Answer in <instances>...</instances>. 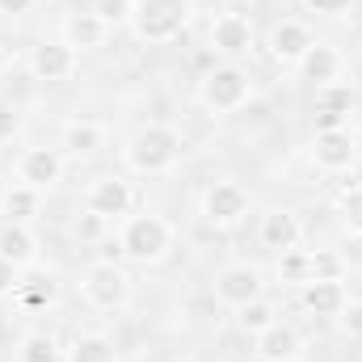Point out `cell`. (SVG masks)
<instances>
[{"instance_id":"8992f818","label":"cell","mask_w":362,"mask_h":362,"mask_svg":"<svg viewBox=\"0 0 362 362\" xmlns=\"http://www.w3.org/2000/svg\"><path fill=\"white\" fill-rule=\"evenodd\" d=\"M85 211L105 219V223H122L135 211V185L127 173H101L85 189Z\"/></svg>"},{"instance_id":"30bf717a","label":"cell","mask_w":362,"mask_h":362,"mask_svg":"<svg viewBox=\"0 0 362 362\" xmlns=\"http://www.w3.org/2000/svg\"><path fill=\"white\" fill-rule=\"evenodd\" d=\"M202 215L211 228H240L245 215H249V194L245 185L236 181H215L206 194H202Z\"/></svg>"},{"instance_id":"5bb4252c","label":"cell","mask_w":362,"mask_h":362,"mask_svg":"<svg viewBox=\"0 0 362 362\" xmlns=\"http://www.w3.org/2000/svg\"><path fill=\"white\" fill-rule=\"evenodd\" d=\"M253 354L262 362H299L303 358V337H299L295 325L274 320L270 329H262V333L253 337Z\"/></svg>"},{"instance_id":"83f0119b","label":"cell","mask_w":362,"mask_h":362,"mask_svg":"<svg viewBox=\"0 0 362 362\" xmlns=\"http://www.w3.org/2000/svg\"><path fill=\"white\" fill-rule=\"evenodd\" d=\"M337 215H341L346 232L362 240V181H358V185H346V189H341V198H337Z\"/></svg>"},{"instance_id":"ba28073f","label":"cell","mask_w":362,"mask_h":362,"mask_svg":"<svg viewBox=\"0 0 362 362\" xmlns=\"http://www.w3.org/2000/svg\"><path fill=\"white\" fill-rule=\"evenodd\" d=\"M211 51L215 55H223V64H240L245 55H253V47H257V30H253V21L245 17V13H219L215 21H211Z\"/></svg>"},{"instance_id":"603a6c76","label":"cell","mask_w":362,"mask_h":362,"mask_svg":"<svg viewBox=\"0 0 362 362\" xmlns=\"http://www.w3.org/2000/svg\"><path fill=\"white\" fill-rule=\"evenodd\" d=\"M64 362H118V350H114V341L105 337V333H76L72 337V346L64 350Z\"/></svg>"},{"instance_id":"d6a6232c","label":"cell","mask_w":362,"mask_h":362,"mask_svg":"<svg viewBox=\"0 0 362 362\" xmlns=\"http://www.w3.org/2000/svg\"><path fill=\"white\" fill-rule=\"evenodd\" d=\"M17 286H21V266H13V262L0 257V299L17 295Z\"/></svg>"},{"instance_id":"4fadbf2b","label":"cell","mask_w":362,"mask_h":362,"mask_svg":"<svg viewBox=\"0 0 362 362\" xmlns=\"http://www.w3.org/2000/svg\"><path fill=\"white\" fill-rule=\"evenodd\" d=\"M76 59H81V51H72L64 38H42L30 51V76L47 81V85H59V81H68L76 72Z\"/></svg>"},{"instance_id":"484cf974","label":"cell","mask_w":362,"mask_h":362,"mask_svg":"<svg viewBox=\"0 0 362 362\" xmlns=\"http://www.w3.org/2000/svg\"><path fill=\"white\" fill-rule=\"evenodd\" d=\"M236 320H240V329H245L249 337H257L262 329H270L274 320H278V308H274L270 299L262 295V299H253V303H245V308L236 312Z\"/></svg>"},{"instance_id":"d6986e66","label":"cell","mask_w":362,"mask_h":362,"mask_svg":"<svg viewBox=\"0 0 362 362\" xmlns=\"http://www.w3.org/2000/svg\"><path fill=\"white\" fill-rule=\"evenodd\" d=\"M0 257L30 270L38 262V236L30 223H0Z\"/></svg>"},{"instance_id":"836d02e7","label":"cell","mask_w":362,"mask_h":362,"mask_svg":"<svg viewBox=\"0 0 362 362\" xmlns=\"http://www.w3.org/2000/svg\"><path fill=\"white\" fill-rule=\"evenodd\" d=\"M105 228H110V223H105V219H97V215H89V211L76 219V236H81V240H93V236H101Z\"/></svg>"},{"instance_id":"4316f807","label":"cell","mask_w":362,"mask_h":362,"mask_svg":"<svg viewBox=\"0 0 362 362\" xmlns=\"http://www.w3.org/2000/svg\"><path fill=\"white\" fill-rule=\"evenodd\" d=\"M55 295H59L55 278H34V282H25V278H21V286H17V299H21V308H30V312H38V308H51V303H55Z\"/></svg>"},{"instance_id":"6da1fadb","label":"cell","mask_w":362,"mask_h":362,"mask_svg":"<svg viewBox=\"0 0 362 362\" xmlns=\"http://www.w3.org/2000/svg\"><path fill=\"white\" fill-rule=\"evenodd\" d=\"M181 152H185V139H181L177 127H169V122H148V127H139V131L122 144V165H127V173H135V177H160V173H169L181 160Z\"/></svg>"},{"instance_id":"d590c367","label":"cell","mask_w":362,"mask_h":362,"mask_svg":"<svg viewBox=\"0 0 362 362\" xmlns=\"http://www.w3.org/2000/svg\"><path fill=\"white\" fill-rule=\"evenodd\" d=\"M17 127V110H8V105H0V135H8Z\"/></svg>"},{"instance_id":"f1b7e54d","label":"cell","mask_w":362,"mask_h":362,"mask_svg":"<svg viewBox=\"0 0 362 362\" xmlns=\"http://www.w3.org/2000/svg\"><path fill=\"white\" fill-rule=\"evenodd\" d=\"M312 278H341V257L329 249H316L312 253Z\"/></svg>"},{"instance_id":"f546056e","label":"cell","mask_w":362,"mask_h":362,"mask_svg":"<svg viewBox=\"0 0 362 362\" xmlns=\"http://www.w3.org/2000/svg\"><path fill=\"white\" fill-rule=\"evenodd\" d=\"M105 25H118V21H127L131 17V0H97V8H93Z\"/></svg>"},{"instance_id":"3957f363","label":"cell","mask_w":362,"mask_h":362,"mask_svg":"<svg viewBox=\"0 0 362 362\" xmlns=\"http://www.w3.org/2000/svg\"><path fill=\"white\" fill-rule=\"evenodd\" d=\"M194 17V0H131V34L148 47L177 42Z\"/></svg>"},{"instance_id":"9c48e42d","label":"cell","mask_w":362,"mask_h":362,"mask_svg":"<svg viewBox=\"0 0 362 362\" xmlns=\"http://www.w3.org/2000/svg\"><path fill=\"white\" fill-rule=\"evenodd\" d=\"M312 42H316V34H312V25L299 21V17H282V21H274L270 34H266L270 59L278 64V68H299V59L308 55Z\"/></svg>"},{"instance_id":"9a60e30c","label":"cell","mask_w":362,"mask_h":362,"mask_svg":"<svg viewBox=\"0 0 362 362\" xmlns=\"http://www.w3.org/2000/svg\"><path fill=\"white\" fill-rule=\"evenodd\" d=\"M299 81H312L316 89H325V85H337L341 81V72H346V59H341V51L333 47V42H312L308 47V55L299 59Z\"/></svg>"},{"instance_id":"277c9868","label":"cell","mask_w":362,"mask_h":362,"mask_svg":"<svg viewBox=\"0 0 362 362\" xmlns=\"http://www.w3.org/2000/svg\"><path fill=\"white\" fill-rule=\"evenodd\" d=\"M198 101L211 114H236L253 101V81L240 64H215L202 81H198Z\"/></svg>"},{"instance_id":"cb8c5ba5","label":"cell","mask_w":362,"mask_h":362,"mask_svg":"<svg viewBox=\"0 0 362 362\" xmlns=\"http://www.w3.org/2000/svg\"><path fill=\"white\" fill-rule=\"evenodd\" d=\"M17 362H59V341L47 329H30L17 341Z\"/></svg>"},{"instance_id":"ffe728a7","label":"cell","mask_w":362,"mask_h":362,"mask_svg":"<svg viewBox=\"0 0 362 362\" xmlns=\"http://www.w3.org/2000/svg\"><path fill=\"white\" fill-rule=\"evenodd\" d=\"M101 144H105V131H101L93 118H72V122L64 127V135H59V148H64V156H72V160L93 156Z\"/></svg>"},{"instance_id":"ac0fdd59","label":"cell","mask_w":362,"mask_h":362,"mask_svg":"<svg viewBox=\"0 0 362 362\" xmlns=\"http://www.w3.org/2000/svg\"><path fill=\"white\" fill-rule=\"evenodd\" d=\"M316 131H341L346 127V114L354 110V89L350 85H325L316 89Z\"/></svg>"},{"instance_id":"74e56055","label":"cell","mask_w":362,"mask_h":362,"mask_svg":"<svg viewBox=\"0 0 362 362\" xmlns=\"http://www.w3.org/2000/svg\"><path fill=\"white\" fill-rule=\"evenodd\" d=\"M354 152H358V160H362V131H354Z\"/></svg>"},{"instance_id":"2e32d148","label":"cell","mask_w":362,"mask_h":362,"mask_svg":"<svg viewBox=\"0 0 362 362\" xmlns=\"http://www.w3.org/2000/svg\"><path fill=\"white\" fill-rule=\"evenodd\" d=\"M299 299H303V308H308L312 316L337 320V316H341V308L350 303V291H346V282H341V278H312V282H303V286H299Z\"/></svg>"},{"instance_id":"7a4b0ae2","label":"cell","mask_w":362,"mask_h":362,"mask_svg":"<svg viewBox=\"0 0 362 362\" xmlns=\"http://www.w3.org/2000/svg\"><path fill=\"white\" fill-rule=\"evenodd\" d=\"M173 249V223L156 211H139V215H127L122 228H118V253L131 262V266H156L165 262Z\"/></svg>"},{"instance_id":"52a82bcc","label":"cell","mask_w":362,"mask_h":362,"mask_svg":"<svg viewBox=\"0 0 362 362\" xmlns=\"http://www.w3.org/2000/svg\"><path fill=\"white\" fill-rule=\"evenodd\" d=\"M262 295H266V274L253 262H232V266H223L215 274V299L232 312H240L245 303H253Z\"/></svg>"},{"instance_id":"e575fe53","label":"cell","mask_w":362,"mask_h":362,"mask_svg":"<svg viewBox=\"0 0 362 362\" xmlns=\"http://www.w3.org/2000/svg\"><path fill=\"white\" fill-rule=\"evenodd\" d=\"M34 4H38V0H0V13H4V17H25Z\"/></svg>"},{"instance_id":"8fae6325","label":"cell","mask_w":362,"mask_h":362,"mask_svg":"<svg viewBox=\"0 0 362 362\" xmlns=\"http://www.w3.org/2000/svg\"><path fill=\"white\" fill-rule=\"evenodd\" d=\"M312 165L329 177H341L358 165V152H354V135L341 127V131H316L312 135Z\"/></svg>"},{"instance_id":"7c38bea8","label":"cell","mask_w":362,"mask_h":362,"mask_svg":"<svg viewBox=\"0 0 362 362\" xmlns=\"http://www.w3.org/2000/svg\"><path fill=\"white\" fill-rule=\"evenodd\" d=\"M64 169H68L64 148H25V152L17 156V181H21V185H34V189H42V194H47L51 185H59Z\"/></svg>"},{"instance_id":"7402d4cb","label":"cell","mask_w":362,"mask_h":362,"mask_svg":"<svg viewBox=\"0 0 362 362\" xmlns=\"http://www.w3.org/2000/svg\"><path fill=\"white\" fill-rule=\"evenodd\" d=\"M105 34H110V25H105L97 13H72V17L64 21V42H68L72 51H93V47H101Z\"/></svg>"},{"instance_id":"4dcf8cb0","label":"cell","mask_w":362,"mask_h":362,"mask_svg":"<svg viewBox=\"0 0 362 362\" xmlns=\"http://www.w3.org/2000/svg\"><path fill=\"white\" fill-rule=\"evenodd\" d=\"M337 325H341V333H346V337H362V303H354V299H350V303L341 308Z\"/></svg>"},{"instance_id":"1f68e13d","label":"cell","mask_w":362,"mask_h":362,"mask_svg":"<svg viewBox=\"0 0 362 362\" xmlns=\"http://www.w3.org/2000/svg\"><path fill=\"white\" fill-rule=\"evenodd\" d=\"M350 4L354 0H303V8L316 17H341V13H350Z\"/></svg>"},{"instance_id":"5b68a950","label":"cell","mask_w":362,"mask_h":362,"mask_svg":"<svg viewBox=\"0 0 362 362\" xmlns=\"http://www.w3.org/2000/svg\"><path fill=\"white\" fill-rule=\"evenodd\" d=\"M81 295L93 312H122L131 303V274L110 257L89 262L81 274Z\"/></svg>"},{"instance_id":"d4e9b609","label":"cell","mask_w":362,"mask_h":362,"mask_svg":"<svg viewBox=\"0 0 362 362\" xmlns=\"http://www.w3.org/2000/svg\"><path fill=\"white\" fill-rule=\"evenodd\" d=\"M278 278L291 282V286L312 282V249H286V253H278Z\"/></svg>"},{"instance_id":"e0dca14e","label":"cell","mask_w":362,"mask_h":362,"mask_svg":"<svg viewBox=\"0 0 362 362\" xmlns=\"http://www.w3.org/2000/svg\"><path fill=\"white\" fill-rule=\"evenodd\" d=\"M257 240H262V249H270V253L299 249V240H303V223H299V215H295V211H286V206H274L270 215H262Z\"/></svg>"},{"instance_id":"44dd1931","label":"cell","mask_w":362,"mask_h":362,"mask_svg":"<svg viewBox=\"0 0 362 362\" xmlns=\"http://www.w3.org/2000/svg\"><path fill=\"white\" fill-rule=\"evenodd\" d=\"M38 211H42V189H34V185L13 181V185L0 194V215H4V223H30Z\"/></svg>"},{"instance_id":"8d00e7d4","label":"cell","mask_w":362,"mask_h":362,"mask_svg":"<svg viewBox=\"0 0 362 362\" xmlns=\"http://www.w3.org/2000/svg\"><path fill=\"white\" fill-rule=\"evenodd\" d=\"M4 68H8V51L0 47V76H4Z\"/></svg>"}]
</instances>
